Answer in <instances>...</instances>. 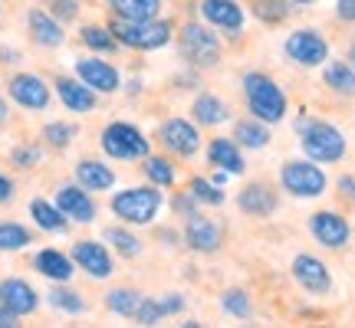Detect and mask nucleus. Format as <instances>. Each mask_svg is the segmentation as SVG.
<instances>
[{
  "label": "nucleus",
  "mask_w": 355,
  "mask_h": 328,
  "mask_svg": "<svg viewBox=\"0 0 355 328\" xmlns=\"http://www.w3.org/2000/svg\"><path fill=\"white\" fill-rule=\"evenodd\" d=\"M296 131H300V145L309 161L319 164H332L345 158V135L339 128H332L329 122H316V118H300L296 122Z\"/></svg>",
  "instance_id": "obj_1"
},
{
  "label": "nucleus",
  "mask_w": 355,
  "mask_h": 328,
  "mask_svg": "<svg viewBox=\"0 0 355 328\" xmlns=\"http://www.w3.org/2000/svg\"><path fill=\"white\" fill-rule=\"evenodd\" d=\"M243 95H247V105H250L254 118H260L263 125H273V122L286 118V92L263 73H247L243 76Z\"/></svg>",
  "instance_id": "obj_2"
},
{
  "label": "nucleus",
  "mask_w": 355,
  "mask_h": 328,
  "mask_svg": "<svg viewBox=\"0 0 355 328\" xmlns=\"http://www.w3.org/2000/svg\"><path fill=\"white\" fill-rule=\"evenodd\" d=\"M112 37L115 43L132 46V50H162L171 39V24L158 20V17L155 20H119L115 17Z\"/></svg>",
  "instance_id": "obj_3"
},
{
  "label": "nucleus",
  "mask_w": 355,
  "mask_h": 328,
  "mask_svg": "<svg viewBox=\"0 0 355 328\" xmlns=\"http://www.w3.org/2000/svg\"><path fill=\"white\" fill-rule=\"evenodd\" d=\"M102 152L115 158V161H145L148 154H152V145L148 138L141 135L135 125H128V122H112V125H105L102 131Z\"/></svg>",
  "instance_id": "obj_4"
},
{
  "label": "nucleus",
  "mask_w": 355,
  "mask_h": 328,
  "mask_svg": "<svg viewBox=\"0 0 355 328\" xmlns=\"http://www.w3.org/2000/svg\"><path fill=\"white\" fill-rule=\"evenodd\" d=\"M162 207V190L155 188H128L112 197V214L125 224H152L155 214Z\"/></svg>",
  "instance_id": "obj_5"
},
{
  "label": "nucleus",
  "mask_w": 355,
  "mask_h": 328,
  "mask_svg": "<svg viewBox=\"0 0 355 328\" xmlns=\"http://www.w3.org/2000/svg\"><path fill=\"white\" fill-rule=\"evenodd\" d=\"M279 177H283V188L290 190L293 197H322L326 184H329L322 167L313 161H286Z\"/></svg>",
  "instance_id": "obj_6"
},
{
  "label": "nucleus",
  "mask_w": 355,
  "mask_h": 328,
  "mask_svg": "<svg viewBox=\"0 0 355 328\" xmlns=\"http://www.w3.org/2000/svg\"><path fill=\"white\" fill-rule=\"evenodd\" d=\"M181 53L194 66H217V60H220V39L201 24H184V30H181Z\"/></svg>",
  "instance_id": "obj_7"
},
{
  "label": "nucleus",
  "mask_w": 355,
  "mask_h": 328,
  "mask_svg": "<svg viewBox=\"0 0 355 328\" xmlns=\"http://www.w3.org/2000/svg\"><path fill=\"white\" fill-rule=\"evenodd\" d=\"M286 56H290L296 66L313 69V66L326 63V56H329V43L319 37L316 30H293L290 37H286Z\"/></svg>",
  "instance_id": "obj_8"
},
{
  "label": "nucleus",
  "mask_w": 355,
  "mask_h": 328,
  "mask_svg": "<svg viewBox=\"0 0 355 328\" xmlns=\"http://www.w3.org/2000/svg\"><path fill=\"white\" fill-rule=\"evenodd\" d=\"M290 269H293V279L300 282V289L313 292V295H326L332 289V276L326 269V263L316 259V256H309V253H300Z\"/></svg>",
  "instance_id": "obj_9"
},
{
  "label": "nucleus",
  "mask_w": 355,
  "mask_h": 328,
  "mask_svg": "<svg viewBox=\"0 0 355 328\" xmlns=\"http://www.w3.org/2000/svg\"><path fill=\"white\" fill-rule=\"evenodd\" d=\"M309 230H313V237H316L326 250H343L345 243H349V237H352L349 220H345L343 214H336V210H319V214H313Z\"/></svg>",
  "instance_id": "obj_10"
},
{
  "label": "nucleus",
  "mask_w": 355,
  "mask_h": 328,
  "mask_svg": "<svg viewBox=\"0 0 355 328\" xmlns=\"http://www.w3.org/2000/svg\"><path fill=\"white\" fill-rule=\"evenodd\" d=\"M158 138L165 145L171 154H181V158H191V154H198L201 148V135H198V128L184 122V118H168L165 125L158 128Z\"/></svg>",
  "instance_id": "obj_11"
},
{
  "label": "nucleus",
  "mask_w": 355,
  "mask_h": 328,
  "mask_svg": "<svg viewBox=\"0 0 355 328\" xmlns=\"http://www.w3.org/2000/svg\"><path fill=\"white\" fill-rule=\"evenodd\" d=\"M10 95L17 105H24V109H33V112H43L46 105H50V89L40 76H13L10 79Z\"/></svg>",
  "instance_id": "obj_12"
},
{
  "label": "nucleus",
  "mask_w": 355,
  "mask_h": 328,
  "mask_svg": "<svg viewBox=\"0 0 355 328\" xmlns=\"http://www.w3.org/2000/svg\"><path fill=\"white\" fill-rule=\"evenodd\" d=\"M73 259L79 269H86L92 279H109L112 276V256L105 253V246L96 240H79L73 246Z\"/></svg>",
  "instance_id": "obj_13"
},
{
  "label": "nucleus",
  "mask_w": 355,
  "mask_h": 328,
  "mask_svg": "<svg viewBox=\"0 0 355 328\" xmlns=\"http://www.w3.org/2000/svg\"><path fill=\"white\" fill-rule=\"evenodd\" d=\"M184 243H188L194 253H214V250H220L224 233H220V227H217L214 220L194 214V217H188V227H184Z\"/></svg>",
  "instance_id": "obj_14"
},
{
  "label": "nucleus",
  "mask_w": 355,
  "mask_h": 328,
  "mask_svg": "<svg viewBox=\"0 0 355 328\" xmlns=\"http://www.w3.org/2000/svg\"><path fill=\"white\" fill-rule=\"evenodd\" d=\"M56 207L63 210L66 220H76V224H92L96 220V201L86 194V188H60L56 194Z\"/></svg>",
  "instance_id": "obj_15"
},
{
  "label": "nucleus",
  "mask_w": 355,
  "mask_h": 328,
  "mask_svg": "<svg viewBox=\"0 0 355 328\" xmlns=\"http://www.w3.org/2000/svg\"><path fill=\"white\" fill-rule=\"evenodd\" d=\"M204 20L224 33H241L243 30V10L237 0H204L201 3Z\"/></svg>",
  "instance_id": "obj_16"
},
{
  "label": "nucleus",
  "mask_w": 355,
  "mask_h": 328,
  "mask_svg": "<svg viewBox=\"0 0 355 328\" xmlns=\"http://www.w3.org/2000/svg\"><path fill=\"white\" fill-rule=\"evenodd\" d=\"M76 73L92 92H115L119 82H122V79H119V69L109 63H102V60H79Z\"/></svg>",
  "instance_id": "obj_17"
},
{
  "label": "nucleus",
  "mask_w": 355,
  "mask_h": 328,
  "mask_svg": "<svg viewBox=\"0 0 355 328\" xmlns=\"http://www.w3.org/2000/svg\"><path fill=\"white\" fill-rule=\"evenodd\" d=\"M0 305H7L13 316H30L40 305V299L24 279H3L0 282Z\"/></svg>",
  "instance_id": "obj_18"
},
{
  "label": "nucleus",
  "mask_w": 355,
  "mask_h": 328,
  "mask_svg": "<svg viewBox=\"0 0 355 328\" xmlns=\"http://www.w3.org/2000/svg\"><path fill=\"white\" fill-rule=\"evenodd\" d=\"M207 161L220 167V171H227V174H243V154H241V145L234 138H214L207 145Z\"/></svg>",
  "instance_id": "obj_19"
},
{
  "label": "nucleus",
  "mask_w": 355,
  "mask_h": 328,
  "mask_svg": "<svg viewBox=\"0 0 355 328\" xmlns=\"http://www.w3.org/2000/svg\"><path fill=\"white\" fill-rule=\"evenodd\" d=\"M56 92L69 112H92L96 109V92L83 79H56Z\"/></svg>",
  "instance_id": "obj_20"
},
{
  "label": "nucleus",
  "mask_w": 355,
  "mask_h": 328,
  "mask_svg": "<svg viewBox=\"0 0 355 328\" xmlns=\"http://www.w3.org/2000/svg\"><path fill=\"white\" fill-rule=\"evenodd\" d=\"M237 203H241L243 214L250 217H270L273 210H277V194L266 188V184H247V188L241 190V197H237Z\"/></svg>",
  "instance_id": "obj_21"
},
{
  "label": "nucleus",
  "mask_w": 355,
  "mask_h": 328,
  "mask_svg": "<svg viewBox=\"0 0 355 328\" xmlns=\"http://www.w3.org/2000/svg\"><path fill=\"white\" fill-rule=\"evenodd\" d=\"M26 24H30V33H33V39H37L40 46H46V50H53V46H60L63 43V26L53 20L50 13L43 10H30V17H26Z\"/></svg>",
  "instance_id": "obj_22"
},
{
  "label": "nucleus",
  "mask_w": 355,
  "mask_h": 328,
  "mask_svg": "<svg viewBox=\"0 0 355 328\" xmlns=\"http://www.w3.org/2000/svg\"><path fill=\"white\" fill-rule=\"evenodd\" d=\"M194 118L201 122V125H220V122H227L230 118V105L220 95H211V92H201L198 99H194Z\"/></svg>",
  "instance_id": "obj_23"
},
{
  "label": "nucleus",
  "mask_w": 355,
  "mask_h": 328,
  "mask_svg": "<svg viewBox=\"0 0 355 328\" xmlns=\"http://www.w3.org/2000/svg\"><path fill=\"white\" fill-rule=\"evenodd\" d=\"M76 181L83 184L86 190H109L115 184V174L112 167H105L102 161H79L76 164Z\"/></svg>",
  "instance_id": "obj_24"
},
{
  "label": "nucleus",
  "mask_w": 355,
  "mask_h": 328,
  "mask_svg": "<svg viewBox=\"0 0 355 328\" xmlns=\"http://www.w3.org/2000/svg\"><path fill=\"white\" fill-rule=\"evenodd\" d=\"M119 20H155L162 10V0H109Z\"/></svg>",
  "instance_id": "obj_25"
},
{
  "label": "nucleus",
  "mask_w": 355,
  "mask_h": 328,
  "mask_svg": "<svg viewBox=\"0 0 355 328\" xmlns=\"http://www.w3.org/2000/svg\"><path fill=\"white\" fill-rule=\"evenodd\" d=\"M37 269L46 279H53V282H66V279L76 273V269H73V263H69V256H63L60 250H43V253H37Z\"/></svg>",
  "instance_id": "obj_26"
},
{
  "label": "nucleus",
  "mask_w": 355,
  "mask_h": 328,
  "mask_svg": "<svg viewBox=\"0 0 355 328\" xmlns=\"http://www.w3.org/2000/svg\"><path fill=\"white\" fill-rule=\"evenodd\" d=\"M234 141H237L241 148H254V152H260V148L270 145V131L263 128L260 118H243V122L234 125Z\"/></svg>",
  "instance_id": "obj_27"
},
{
  "label": "nucleus",
  "mask_w": 355,
  "mask_h": 328,
  "mask_svg": "<svg viewBox=\"0 0 355 328\" xmlns=\"http://www.w3.org/2000/svg\"><path fill=\"white\" fill-rule=\"evenodd\" d=\"M30 214H33V220H37V227L50 230V233H60V230H66V224H69L60 207L40 201V197H37V201H30Z\"/></svg>",
  "instance_id": "obj_28"
},
{
  "label": "nucleus",
  "mask_w": 355,
  "mask_h": 328,
  "mask_svg": "<svg viewBox=\"0 0 355 328\" xmlns=\"http://www.w3.org/2000/svg\"><path fill=\"white\" fill-rule=\"evenodd\" d=\"M326 86L332 92H343V95H355V69L345 63H329L326 66Z\"/></svg>",
  "instance_id": "obj_29"
},
{
  "label": "nucleus",
  "mask_w": 355,
  "mask_h": 328,
  "mask_svg": "<svg viewBox=\"0 0 355 328\" xmlns=\"http://www.w3.org/2000/svg\"><path fill=\"white\" fill-rule=\"evenodd\" d=\"M105 305L112 309L115 316H135L139 312V305H141V295L135 289H112L109 295H105Z\"/></svg>",
  "instance_id": "obj_30"
},
{
  "label": "nucleus",
  "mask_w": 355,
  "mask_h": 328,
  "mask_svg": "<svg viewBox=\"0 0 355 328\" xmlns=\"http://www.w3.org/2000/svg\"><path fill=\"white\" fill-rule=\"evenodd\" d=\"M145 174H148V181L152 184H158V188H168V184H175V164L168 161V158H145Z\"/></svg>",
  "instance_id": "obj_31"
},
{
  "label": "nucleus",
  "mask_w": 355,
  "mask_h": 328,
  "mask_svg": "<svg viewBox=\"0 0 355 328\" xmlns=\"http://www.w3.org/2000/svg\"><path fill=\"white\" fill-rule=\"evenodd\" d=\"M220 309L227 312V316H234V318H250V295L243 289H227L224 295H220Z\"/></svg>",
  "instance_id": "obj_32"
},
{
  "label": "nucleus",
  "mask_w": 355,
  "mask_h": 328,
  "mask_svg": "<svg viewBox=\"0 0 355 328\" xmlns=\"http://www.w3.org/2000/svg\"><path fill=\"white\" fill-rule=\"evenodd\" d=\"M30 246V230L20 227V224H0V250H24Z\"/></svg>",
  "instance_id": "obj_33"
},
{
  "label": "nucleus",
  "mask_w": 355,
  "mask_h": 328,
  "mask_svg": "<svg viewBox=\"0 0 355 328\" xmlns=\"http://www.w3.org/2000/svg\"><path fill=\"white\" fill-rule=\"evenodd\" d=\"M254 13L263 24H283L290 17V7L286 0H254Z\"/></svg>",
  "instance_id": "obj_34"
},
{
  "label": "nucleus",
  "mask_w": 355,
  "mask_h": 328,
  "mask_svg": "<svg viewBox=\"0 0 355 328\" xmlns=\"http://www.w3.org/2000/svg\"><path fill=\"white\" fill-rule=\"evenodd\" d=\"M105 240L112 243V246L122 253V256H128V259L141 253V243L135 240V237H132L128 230H122V227H109V230H105Z\"/></svg>",
  "instance_id": "obj_35"
},
{
  "label": "nucleus",
  "mask_w": 355,
  "mask_h": 328,
  "mask_svg": "<svg viewBox=\"0 0 355 328\" xmlns=\"http://www.w3.org/2000/svg\"><path fill=\"white\" fill-rule=\"evenodd\" d=\"M43 138H46V145L50 148H69L73 145V138H76V128L66 125V122H50V125L43 128Z\"/></svg>",
  "instance_id": "obj_36"
},
{
  "label": "nucleus",
  "mask_w": 355,
  "mask_h": 328,
  "mask_svg": "<svg viewBox=\"0 0 355 328\" xmlns=\"http://www.w3.org/2000/svg\"><path fill=\"white\" fill-rule=\"evenodd\" d=\"M191 197L198 203H211V207H220L224 203V190L211 184V181H204V177H194L191 181Z\"/></svg>",
  "instance_id": "obj_37"
},
{
  "label": "nucleus",
  "mask_w": 355,
  "mask_h": 328,
  "mask_svg": "<svg viewBox=\"0 0 355 328\" xmlns=\"http://www.w3.org/2000/svg\"><path fill=\"white\" fill-rule=\"evenodd\" d=\"M83 43H86L89 50H99V53L115 50L112 30H105V26H83Z\"/></svg>",
  "instance_id": "obj_38"
},
{
  "label": "nucleus",
  "mask_w": 355,
  "mask_h": 328,
  "mask_svg": "<svg viewBox=\"0 0 355 328\" xmlns=\"http://www.w3.org/2000/svg\"><path fill=\"white\" fill-rule=\"evenodd\" d=\"M50 305H53V309H60V312H69V316H79V312L86 309V302L79 299L76 292H73V289H60V286L50 292Z\"/></svg>",
  "instance_id": "obj_39"
},
{
  "label": "nucleus",
  "mask_w": 355,
  "mask_h": 328,
  "mask_svg": "<svg viewBox=\"0 0 355 328\" xmlns=\"http://www.w3.org/2000/svg\"><path fill=\"white\" fill-rule=\"evenodd\" d=\"M165 316H168L165 305L158 302V299H141L139 312H135L132 318H139V325H158V322H162Z\"/></svg>",
  "instance_id": "obj_40"
},
{
  "label": "nucleus",
  "mask_w": 355,
  "mask_h": 328,
  "mask_svg": "<svg viewBox=\"0 0 355 328\" xmlns=\"http://www.w3.org/2000/svg\"><path fill=\"white\" fill-rule=\"evenodd\" d=\"M37 161H40V148H30V145L13 148V164H20V167H33Z\"/></svg>",
  "instance_id": "obj_41"
},
{
  "label": "nucleus",
  "mask_w": 355,
  "mask_h": 328,
  "mask_svg": "<svg viewBox=\"0 0 355 328\" xmlns=\"http://www.w3.org/2000/svg\"><path fill=\"white\" fill-rule=\"evenodd\" d=\"M53 13H56L60 20H73L79 13V3L76 0H53Z\"/></svg>",
  "instance_id": "obj_42"
},
{
  "label": "nucleus",
  "mask_w": 355,
  "mask_h": 328,
  "mask_svg": "<svg viewBox=\"0 0 355 328\" xmlns=\"http://www.w3.org/2000/svg\"><path fill=\"white\" fill-rule=\"evenodd\" d=\"M336 13L345 24H355V0H336Z\"/></svg>",
  "instance_id": "obj_43"
},
{
  "label": "nucleus",
  "mask_w": 355,
  "mask_h": 328,
  "mask_svg": "<svg viewBox=\"0 0 355 328\" xmlns=\"http://www.w3.org/2000/svg\"><path fill=\"white\" fill-rule=\"evenodd\" d=\"M162 305H165V312L171 316V312H181V309H184V299H181L178 292H168V299H162Z\"/></svg>",
  "instance_id": "obj_44"
},
{
  "label": "nucleus",
  "mask_w": 355,
  "mask_h": 328,
  "mask_svg": "<svg viewBox=\"0 0 355 328\" xmlns=\"http://www.w3.org/2000/svg\"><path fill=\"white\" fill-rule=\"evenodd\" d=\"M339 190H343V197H349V201L355 203V177L352 174L339 177Z\"/></svg>",
  "instance_id": "obj_45"
},
{
  "label": "nucleus",
  "mask_w": 355,
  "mask_h": 328,
  "mask_svg": "<svg viewBox=\"0 0 355 328\" xmlns=\"http://www.w3.org/2000/svg\"><path fill=\"white\" fill-rule=\"evenodd\" d=\"M10 197H13V181L0 174V203H7Z\"/></svg>",
  "instance_id": "obj_46"
},
{
  "label": "nucleus",
  "mask_w": 355,
  "mask_h": 328,
  "mask_svg": "<svg viewBox=\"0 0 355 328\" xmlns=\"http://www.w3.org/2000/svg\"><path fill=\"white\" fill-rule=\"evenodd\" d=\"M17 318H20V316H13L7 305H0V328H13V325H17Z\"/></svg>",
  "instance_id": "obj_47"
},
{
  "label": "nucleus",
  "mask_w": 355,
  "mask_h": 328,
  "mask_svg": "<svg viewBox=\"0 0 355 328\" xmlns=\"http://www.w3.org/2000/svg\"><path fill=\"white\" fill-rule=\"evenodd\" d=\"M7 122V105H3V99H0V125Z\"/></svg>",
  "instance_id": "obj_48"
},
{
  "label": "nucleus",
  "mask_w": 355,
  "mask_h": 328,
  "mask_svg": "<svg viewBox=\"0 0 355 328\" xmlns=\"http://www.w3.org/2000/svg\"><path fill=\"white\" fill-rule=\"evenodd\" d=\"M349 66L355 69V43H352V50H349Z\"/></svg>",
  "instance_id": "obj_49"
},
{
  "label": "nucleus",
  "mask_w": 355,
  "mask_h": 328,
  "mask_svg": "<svg viewBox=\"0 0 355 328\" xmlns=\"http://www.w3.org/2000/svg\"><path fill=\"white\" fill-rule=\"evenodd\" d=\"M290 3H300V7H306V3H313V0H290Z\"/></svg>",
  "instance_id": "obj_50"
}]
</instances>
